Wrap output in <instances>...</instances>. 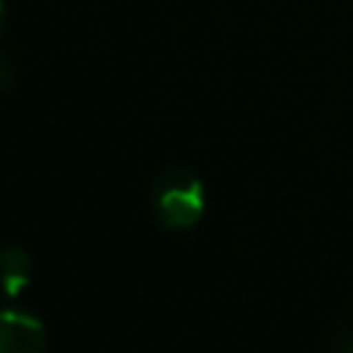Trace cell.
<instances>
[{
  "mask_svg": "<svg viewBox=\"0 0 353 353\" xmlns=\"http://www.w3.org/2000/svg\"><path fill=\"white\" fill-rule=\"evenodd\" d=\"M152 210L168 229H188L204 212V185L188 168H165L152 185Z\"/></svg>",
  "mask_w": 353,
  "mask_h": 353,
  "instance_id": "1",
  "label": "cell"
},
{
  "mask_svg": "<svg viewBox=\"0 0 353 353\" xmlns=\"http://www.w3.org/2000/svg\"><path fill=\"white\" fill-rule=\"evenodd\" d=\"M0 353H47L41 320L25 309H0Z\"/></svg>",
  "mask_w": 353,
  "mask_h": 353,
  "instance_id": "2",
  "label": "cell"
},
{
  "mask_svg": "<svg viewBox=\"0 0 353 353\" xmlns=\"http://www.w3.org/2000/svg\"><path fill=\"white\" fill-rule=\"evenodd\" d=\"M33 273V262L28 251L17 245H3L0 248V298H17Z\"/></svg>",
  "mask_w": 353,
  "mask_h": 353,
  "instance_id": "3",
  "label": "cell"
},
{
  "mask_svg": "<svg viewBox=\"0 0 353 353\" xmlns=\"http://www.w3.org/2000/svg\"><path fill=\"white\" fill-rule=\"evenodd\" d=\"M331 353H353V331L342 334V339L334 342V350Z\"/></svg>",
  "mask_w": 353,
  "mask_h": 353,
  "instance_id": "4",
  "label": "cell"
},
{
  "mask_svg": "<svg viewBox=\"0 0 353 353\" xmlns=\"http://www.w3.org/2000/svg\"><path fill=\"white\" fill-rule=\"evenodd\" d=\"M11 85V66H8V61L0 55V91H6Z\"/></svg>",
  "mask_w": 353,
  "mask_h": 353,
  "instance_id": "5",
  "label": "cell"
},
{
  "mask_svg": "<svg viewBox=\"0 0 353 353\" xmlns=\"http://www.w3.org/2000/svg\"><path fill=\"white\" fill-rule=\"evenodd\" d=\"M3 17H6V8H3V0H0V30H3Z\"/></svg>",
  "mask_w": 353,
  "mask_h": 353,
  "instance_id": "6",
  "label": "cell"
}]
</instances>
